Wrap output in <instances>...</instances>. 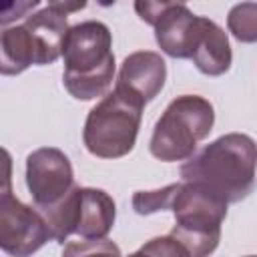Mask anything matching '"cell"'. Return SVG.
<instances>
[{"instance_id":"2","label":"cell","mask_w":257,"mask_h":257,"mask_svg":"<svg viewBox=\"0 0 257 257\" xmlns=\"http://www.w3.org/2000/svg\"><path fill=\"white\" fill-rule=\"evenodd\" d=\"M62 84L76 100L104 96L114 80L112 34L98 20L70 26L62 44Z\"/></svg>"},{"instance_id":"17","label":"cell","mask_w":257,"mask_h":257,"mask_svg":"<svg viewBox=\"0 0 257 257\" xmlns=\"http://www.w3.org/2000/svg\"><path fill=\"white\" fill-rule=\"evenodd\" d=\"M141 251L147 257H191V253L185 249L181 241H177L173 235H163L147 241Z\"/></svg>"},{"instance_id":"6","label":"cell","mask_w":257,"mask_h":257,"mask_svg":"<svg viewBox=\"0 0 257 257\" xmlns=\"http://www.w3.org/2000/svg\"><path fill=\"white\" fill-rule=\"evenodd\" d=\"M40 215L56 243H64L70 235L96 241L106 239L110 233L116 217V205L102 189L74 187L58 205L40 211Z\"/></svg>"},{"instance_id":"4","label":"cell","mask_w":257,"mask_h":257,"mask_svg":"<svg viewBox=\"0 0 257 257\" xmlns=\"http://www.w3.org/2000/svg\"><path fill=\"white\" fill-rule=\"evenodd\" d=\"M143 108L145 104L114 88L86 116L82 131L86 151L98 159H120L128 155L139 137Z\"/></svg>"},{"instance_id":"14","label":"cell","mask_w":257,"mask_h":257,"mask_svg":"<svg viewBox=\"0 0 257 257\" xmlns=\"http://www.w3.org/2000/svg\"><path fill=\"white\" fill-rule=\"evenodd\" d=\"M227 28L239 42H257V2L235 4L227 14Z\"/></svg>"},{"instance_id":"18","label":"cell","mask_w":257,"mask_h":257,"mask_svg":"<svg viewBox=\"0 0 257 257\" xmlns=\"http://www.w3.org/2000/svg\"><path fill=\"white\" fill-rule=\"evenodd\" d=\"M247 257H257V255H247Z\"/></svg>"},{"instance_id":"3","label":"cell","mask_w":257,"mask_h":257,"mask_svg":"<svg viewBox=\"0 0 257 257\" xmlns=\"http://www.w3.org/2000/svg\"><path fill=\"white\" fill-rule=\"evenodd\" d=\"M215 122L213 104L199 94H181L169 102L155 122L149 143L151 155L163 163L189 161L197 143L207 139Z\"/></svg>"},{"instance_id":"8","label":"cell","mask_w":257,"mask_h":257,"mask_svg":"<svg viewBox=\"0 0 257 257\" xmlns=\"http://www.w3.org/2000/svg\"><path fill=\"white\" fill-rule=\"evenodd\" d=\"M135 10L155 28L159 48L171 58H191V46L197 34L199 16L183 2H135Z\"/></svg>"},{"instance_id":"15","label":"cell","mask_w":257,"mask_h":257,"mask_svg":"<svg viewBox=\"0 0 257 257\" xmlns=\"http://www.w3.org/2000/svg\"><path fill=\"white\" fill-rule=\"evenodd\" d=\"M175 191H177V183H171L155 191H137L133 195V209L139 215H153L159 211H169Z\"/></svg>"},{"instance_id":"5","label":"cell","mask_w":257,"mask_h":257,"mask_svg":"<svg viewBox=\"0 0 257 257\" xmlns=\"http://www.w3.org/2000/svg\"><path fill=\"white\" fill-rule=\"evenodd\" d=\"M227 203L191 185L177 183L171 201L175 225L169 235L185 245L191 257H209L221 241V225L227 217Z\"/></svg>"},{"instance_id":"9","label":"cell","mask_w":257,"mask_h":257,"mask_svg":"<svg viewBox=\"0 0 257 257\" xmlns=\"http://www.w3.org/2000/svg\"><path fill=\"white\" fill-rule=\"evenodd\" d=\"M26 187L38 211L58 205L76 185L68 157L54 147H42L26 157Z\"/></svg>"},{"instance_id":"13","label":"cell","mask_w":257,"mask_h":257,"mask_svg":"<svg viewBox=\"0 0 257 257\" xmlns=\"http://www.w3.org/2000/svg\"><path fill=\"white\" fill-rule=\"evenodd\" d=\"M0 54H2L0 72L4 76L20 74L28 66L36 64L34 44L30 40L28 30L24 28V24L6 26L2 30V34H0Z\"/></svg>"},{"instance_id":"11","label":"cell","mask_w":257,"mask_h":257,"mask_svg":"<svg viewBox=\"0 0 257 257\" xmlns=\"http://www.w3.org/2000/svg\"><path fill=\"white\" fill-rule=\"evenodd\" d=\"M165 80L167 64L163 56L153 50H139L122 60L114 88L147 104L163 90Z\"/></svg>"},{"instance_id":"1","label":"cell","mask_w":257,"mask_h":257,"mask_svg":"<svg viewBox=\"0 0 257 257\" xmlns=\"http://www.w3.org/2000/svg\"><path fill=\"white\" fill-rule=\"evenodd\" d=\"M255 173L257 145L243 133L215 139L181 167L183 183H191L227 205L243 201L253 191Z\"/></svg>"},{"instance_id":"12","label":"cell","mask_w":257,"mask_h":257,"mask_svg":"<svg viewBox=\"0 0 257 257\" xmlns=\"http://www.w3.org/2000/svg\"><path fill=\"white\" fill-rule=\"evenodd\" d=\"M191 60L199 72L207 76H221L231 68V46L227 32L211 18L199 16L197 34L191 46Z\"/></svg>"},{"instance_id":"10","label":"cell","mask_w":257,"mask_h":257,"mask_svg":"<svg viewBox=\"0 0 257 257\" xmlns=\"http://www.w3.org/2000/svg\"><path fill=\"white\" fill-rule=\"evenodd\" d=\"M86 2H50L38 12L24 18V28L30 34L36 52V64H52L62 56V44L70 30L68 14L82 10Z\"/></svg>"},{"instance_id":"16","label":"cell","mask_w":257,"mask_h":257,"mask_svg":"<svg viewBox=\"0 0 257 257\" xmlns=\"http://www.w3.org/2000/svg\"><path fill=\"white\" fill-rule=\"evenodd\" d=\"M62 257H122L116 243L108 239L96 241H70L62 249Z\"/></svg>"},{"instance_id":"7","label":"cell","mask_w":257,"mask_h":257,"mask_svg":"<svg viewBox=\"0 0 257 257\" xmlns=\"http://www.w3.org/2000/svg\"><path fill=\"white\" fill-rule=\"evenodd\" d=\"M6 175L0 193V247L10 257H30L52 237L40 211L24 205L10 191V155L4 151Z\"/></svg>"}]
</instances>
